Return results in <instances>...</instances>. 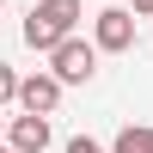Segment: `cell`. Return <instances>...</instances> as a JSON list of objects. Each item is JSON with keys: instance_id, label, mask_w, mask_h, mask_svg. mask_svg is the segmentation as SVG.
<instances>
[{"instance_id": "obj_1", "label": "cell", "mask_w": 153, "mask_h": 153, "mask_svg": "<svg viewBox=\"0 0 153 153\" xmlns=\"http://www.w3.org/2000/svg\"><path fill=\"white\" fill-rule=\"evenodd\" d=\"M80 0H37L31 12H25V43L37 49V55H49L55 43H68L74 31H80Z\"/></svg>"}, {"instance_id": "obj_2", "label": "cell", "mask_w": 153, "mask_h": 153, "mask_svg": "<svg viewBox=\"0 0 153 153\" xmlns=\"http://www.w3.org/2000/svg\"><path fill=\"white\" fill-rule=\"evenodd\" d=\"M49 74L61 80V92H68V86H92V74H98V49L86 43V37H68V43L49 49Z\"/></svg>"}, {"instance_id": "obj_3", "label": "cell", "mask_w": 153, "mask_h": 153, "mask_svg": "<svg viewBox=\"0 0 153 153\" xmlns=\"http://www.w3.org/2000/svg\"><path fill=\"white\" fill-rule=\"evenodd\" d=\"M92 49H98V55H123V49H135V12H129V6L92 12Z\"/></svg>"}, {"instance_id": "obj_4", "label": "cell", "mask_w": 153, "mask_h": 153, "mask_svg": "<svg viewBox=\"0 0 153 153\" xmlns=\"http://www.w3.org/2000/svg\"><path fill=\"white\" fill-rule=\"evenodd\" d=\"M12 104L25 110V117H55V104H61V80L49 68H37V74H25L19 80V98Z\"/></svg>"}, {"instance_id": "obj_5", "label": "cell", "mask_w": 153, "mask_h": 153, "mask_svg": "<svg viewBox=\"0 0 153 153\" xmlns=\"http://www.w3.org/2000/svg\"><path fill=\"white\" fill-rule=\"evenodd\" d=\"M6 147L12 153H43L49 147V117H6Z\"/></svg>"}, {"instance_id": "obj_6", "label": "cell", "mask_w": 153, "mask_h": 153, "mask_svg": "<svg viewBox=\"0 0 153 153\" xmlns=\"http://www.w3.org/2000/svg\"><path fill=\"white\" fill-rule=\"evenodd\" d=\"M104 153H153V129L147 123H129V129H117V141Z\"/></svg>"}, {"instance_id": "obj_7", "label": "cell", "mask_w": 153, "mask_h": 153, "mask_svg": "<svg viewBox=\"0 0 153 153\" xmlns=\"http://www.w3.org/2000/svg\"><path fill=\"white\" fill-rule=\"evenodd\" d=\"M12 98H19V74H12V68H6V61H0V110H6V104H12Z\"/></svg>"}, {"instance_id": "obj_8", "label": "cell", "mask_w": 153, "mask_h": 153, "mask_svg": "<svg viewBox=\"0 0 153 153\" xmlns=\"http://www.w3.org/2000/svg\"><path fill=\"white\" fill-rule=\"evenodd\" d=\"M61 153H104V141H92V135H74V141L61 147Z\"/></svg>"}, {"instance_id": "obj_9", "label": "cell", "mask_w": 153, "mask_h": 153, "mask_svg": "<svg viewBox=\"0 0 153 153\" xmlns=\"http://www.w3.org/2000/svg\"><path fill=\"white\" fill-rule=\"evenodd\" d=\"M129 12H135V19H147V12H153V0H129Z\"/></svg>"}, {"instance_id": "obj_10", "label": "cell", "mask_w": 153, "mask_h": 153, "mask_svg": "<svg viewBox=\"0 0 153 153\" xmlns=\"http://www.w3.org/2000/svg\"><path fill=\"white\" fill-rule=\"evenodd\" d=\"M0 135H6V117H0Z\"/></svg>"}, {"instance_id": "obj_11", "label": "cell", "mask_w": 153, "mask_h": 153, "mask_svg": "<svg viewBox=\"0 0 153 153\" xmlns=\"http://www.w3.org/2000/svg\"><path fill=\"white\" fill-rule=\"evenodd\" d=\"M0 153H12V147H6V141H0Z\"/></svg>"}]
</instances>
